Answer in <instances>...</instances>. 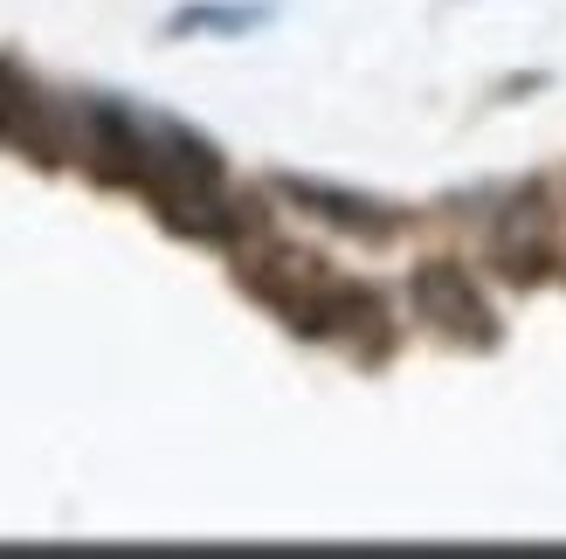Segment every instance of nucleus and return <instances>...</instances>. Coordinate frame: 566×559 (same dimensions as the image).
Wrapping results in <instances>:
<instances>
[{
	"label": "nucleus",
	"mask_w": 566,
	"mask_h": 559,
	"mask_svg": "<svg viewBox=\"0 0 566 559\" xmlns=\"http://www.w3.org/2000/svg\"><path fill=\"white\" fill-rule=\"evenodd\" d=\"M408 304H415V318L442 331V339H457V346H491L497 339V318H491V304L484 291H476V276L457 263V256H429L415 276H408Z\"/></svg>",
	"instance_id": "1"
},
{
	"label": "nucleus",
	"mask_w": 566,
	"mask_h": 559,
	"mask_svg": "<svg viewBox=\"0 0 566 559\" xmlns=\"http://www.w3.org/2000/svg\"><path fill=\"white\" fill-rule=\"evenodd\" d=\"M28 104H35V83H28L8 55H0V138H8V146H14V131L28 118Z\"/></svg>",
	"instance_id": "3"
},
{
	"label": "nucleus",
	"mask_w": 566,
	"mask_h": 559,
	"mask_svg": "<svg viewBox=\"0 0 566 559\" xmlns=\"http://www.w3.org/2000/svg\"><path fill=\"white\" fill-rule=\"evenodd\" d=\"M276 193H283V201H297L304 214L332 221V229L359 235V242H387V235H401V221H408L401 208L366 201V193H346V187H325V180H291V173H283V180H276Z\"/></svg>",
	"instance_id": "2"
},
{
	"label": "nucleus",
	"mask_w": 566,
	"mask_h": 559,
	"mask_svg": "<svg viewBox=\"0 0 566 559\" xmlns=\"http://www.w3.org/2000/svg\"><path fill=\"white\" fill-rule=\"evenodd\" d=\"M249 21H263V8H187V14H174V28H249Z\"/></svg>",
	"instance_id": "4"
}]
</instances>
